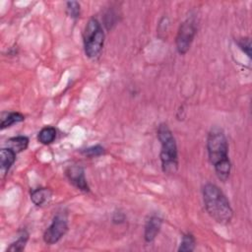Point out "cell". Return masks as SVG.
<instances>
[{
	"label": "cell",
	"instance_id": "1",
	"mask_svg": "<svg viewBox=\"0 0 252 252\" xmlns=\"http://www.w3.org/2000/svg\"><path fill=\"white\" fill-rule=\"evenodd\" d=\"M207 152L209 160L215 168L218 178L226 181L230 174L231 163L228 158V144L223 131L213 128L207 137Z\"/></svg>",
	"mask_w": 252,
	"mask_h": 252
},
{
	"label": "cell",
	"instance_id": "2",
	"mask_svg": "<svg viewBox=\"0 0 252 252\" xmlns=\"http://www.w3.org/2000/svg\"><path fill=\"white\" fill-rule=\"evenodd\" d=\"M203 200L209 216L220 224L231 221L233 211L223 192L213 183H207L203 187Z\"/></svg>",
	"mask_w": 252,
	"mask_h": 252
},
{
	"label": "cell",
	"instance_id": "3",
	"mask_svg": "<svg viewBox=\"0 0 252 252\" xmlns=\"http://www.w3.org/2000/svg\"><path fill=\"white\" fill-rule=\"evenodd\" d=\"M158 138L161 146L159 154L161 169L166 174H174L178 168L177 146L171 130L165 123L158 127Z\"/></svg>",
	"mask_w": 252,
	"mask_h": 252
},
{
	"label": "cell",
	"instance_id": "4",
	"mask_svg": "<svg viewBox=\"0 0 252 252\" xmlns=\"http://www.w3.org/2000/svg\"><path fill=\"white\" fill-rule=\"evenodd\" d=\"M83 41L86 55L91 59H96L100 55L104 43V32L96 19L92 18L87 23L83 33Z\"/></svg>",
	"mask_w": 252,
	"mask_h": 252
},
{
	"label": "cell",
	"instance_id": "5",
	"mask_svg": "<svg viewBox=\"0 0 252 252\" xmlns=\"http://www.w3.org/2000/svg\"><path fill=\"white\" fill-rule=\"evenodd\" d=\"M197 32V24L194 17L187 18L179 27L175 43H176V49L179 54L183 55L185 54L190 46L191 43L195 37Z\"/></svg>",
	"mask_w": 252,
	"mask_h": 252
},
{
	"label": "cell",
	"instance_id": "6",
	"mask_svg": "<svg viewBox=\"0 0 252 252\" xmlns=\"http://www.w3.org/2000/svg\"><path fill=\"white\" fill-rule=\"evenodd\" d=\"M68 230V218L65 212H58L50 225L45 229L43 233V240L46 244L52 245L57 243Z\"/></svg>",
	"mask_w": 252,
	"mask_h": 252
},
{
	"label": "cell",
	"instance_id": "7",
	"mask_svg": "<svg viewBox=\"0 0 252 252\" xmlns=\"http://www.w3.org/2000/svg\"><path fill=\"white\" fill-rule=\"evenodd\" d=\"M66 176L68 180L79 190L89 192L90 187L85 177L84 168L80 165H72L66 169Z\"/></svg>",
	"mask_w": 252,
	"mask_h": 252
},
{
	"label": "cell",
	"instance_id": "8",
	"mask_svg": "<svg viewBox=\"0 0 252 252\" xmlns=\"http://www.w3.org/2000/svg\"><path fill=\"white\" fill-rule=\"evenodd\" d=\"M162 220L158 216H152L147 220L145 224V231H144V238L146 242H152L155 240L157 235L158 234L160 227H161Z\"/></svg>",
	"mask_w": 252,
	"mask_h": 252
},
{
	"label": "cell",
	"instance_id": "9",
	"mask_svg": "<svg viewBox=\"0 0 252 252\" xmlns=\"http://www.w3.org/2000/svg\"><path fill=\"white\" fill-rule=\"evenodd\" d=\"M16 153L9 149V148H3L0 151V168L1 173L4 175L6 174L11 166L14 164L16 160Z\"/></svg>",
	"mask_w": 252,
	"mask_h": 252
},
{
	"label": "cell",
	"instance_id": "10",
	"mask_svg": "<svg viewBox=\"0 0 252 252\" xmlns=\"http://www.w3.org/2000/svg\"><path fill=\"white\" fill-rule=\"evenodd\" d=\"M52 196V192L48 188H37L32 191L31 200L35 206H43Z\"/></svg>",
	"mask_w": 252,
	"mask_h": 252
},
{
	"label": "cell",
	"instance_id": "11",
	"mask_svg": "<svg viewBox=\"0 0 252 252\" xmlns=\"http://www.w3.org/2000/svg\"><path fill=\"white\" fill-rule=\"evenodd\" d=\"M29 139L26 136H17L10 138L6 142V147L13 150L16 154L25 151L28 148Z\"/></svg>",
	"mask_w": 252,
	"mask_h": 252
},
{
	"label": "cell",
	"instance_id": "12",
	"mask_svg": "<svg viewBox=\"0 0 252 252\" xmlns=\"http://www.w3.org/2000/svg\"><path fill=\"white\" fill-rule=\"evenodd\" d=\"M25 120V116L20 112H7L2 114L1 118V129H5L7 127L12 126L15 123H19Z\"/></svg>",
	"mask_w": 252,
	"mask_h": 252
},
{
	"label": "cell",
	"instance_id": "13",
	"mask_svg": "<svg viewBox=\"0 0 252 252\" xmlns=\"http://www.w3.org/2000/svg\"><path fill=\"white\" fill-rule=\"evenodd\" d=\"M56 138V130L52 126H45L43 127L37 136V139L39 143L43 145H49L51 144Z\"/></svg>",
	"mask_w": 252,
	"mask_h": 252
},
{
	"label": "cell",
	"instance_id": "14",
	"mask_svg": "<svg viewBox=\"0 0 252 252\" xmlns=\"http://www.w3.org/2000/svg\"><path fill=\"white\" fill-rule=\"evenodd\" d=\"M29 239V233L26 230H23L22 233L19 235L18 239L10 244V246L7 248V251L10 252H20L25 249V246Z\"/></svg>",
	"mask_w": 252,
	"mask_h": 252
},
{
	"label": "cell",
	"instance_id": "15",
	"mask_svg": "<svg viewBox=\"0 0 252 252\" xmlns=\"http://www.w3.org/2000/svg\"><path fill=\"white\" fill-rule=\"evenodd\" d=\"M195 237L191 233H186L182 236V240L178 247L179 252H191L195 249Z\"/></svg>",
	"mask_w": 252,
	"mask_h": 252
},
{
	"label": "cell",
	"instance_id": "16",
	"mask_svg": "<svg viewBox=\"0 0 252 252\" xmlns=\"http://www.w3.org/2000/svg\"><path fill=\"white\" fill-rule=\"evenodd\" d=\"M66 11L67 14L73 18L77 19L80 17V12H81V6L80 3L77 1H69L66 3Z\"/></svg>",
	"mask_w": 252,
	"mask_h": 252
},
{
	"label": "cell",
	"instance_id": "17",
	"mask_svg": "<svg viewBox=\"0 0 252 252\" xmlns=\"http://www.w3.org/2000/svg\"><path fill=\"white\" fill-rule=\"evenodd\" d=\"M85 156L90 157V158H94V157H98L101 156L104 153V149L100 146V145H95L93 147H90L88 149H85L82 152Z\"/></svg>",
	"mask_w": 252,
	"mask_h": 252
},
{
	"label": "cell",
	"instance_id": "18",
	"mask_svg": "<svg viewBox=\"0 0 252 252\" xmlns=\"http://www.w3.org/2000/svg\"><path fill=\"white\" fill-rule=\"evenodd\" d=\"M238 46L242 49V51L250 58L251 57V41L249 37L240 38L238 41Z\"/></svg>",
	"mask_w": 252,
	"mask_h": 252
},
{
	"label": "cell",
	"instance_id": "19",
	"mask_svg": "<svg viewBox=\"0 0 252 252\" xmlns=\"http://www.w3.org/2000/svg\"><path fill=\"white\" fill-rule=\"evenodd\" d=\"M124 220H125V216L122 213H115L112 218V220L115 223H121L124 221Z\"/></svg>",
	"mask_w": 252,
	"mask_h": 252
}]
</instances>
